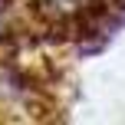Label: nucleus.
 Returning <instances> with one entry per match:
<instances>
[{"instance_id": "obj_1", "label": "nucleus", "mask_w": 125, "mask_h": 125, "mask_svg": "<svg viewBox=\"0 0 125 125\" xmlns=\"http://www.w3.org/2000/svg\"><path fill=\"white\" fill-rule=\"evenodd\" d=\"M99 3L105 7V10L119 20V23H125V0H99Z\"/></svg>"}, {"instance_id": "obj_2", "label": "nucleus", "mask_w": 125, "mask_h": 125, "mask_svg": "<svg viewBox=\"0 0 125 125\" xmlns=\"http://www.w3.org/2000/svg\"><path fill=\"white\" fill-rule=\"evenodd\" d=\"M13 3V0H0V10H7V7H10Z\"/></svg>"}, {"instance_id": "obj_3", "label": "nucleus", "mask_w": 125, "mask_h": 125, "mask_svg": "<svg viewBox=\"0 0 125 125\" xmlns=\"http://www.w3.org/2000/svg\"><path fill=\"white\" fill-rule=\"evenodd\" d=\"M66 3H73V7H76V3H82V0H66Z\"/></svg>"}]
</instances>
